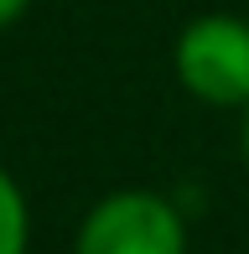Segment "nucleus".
Instances as JSON below:
<instances>
[{
    "label": "nucleus",
    "mask_w": 249,
    "mask_h": 254,
    "mask_svg": "<svg viewBox=\"0 0 249 254\" xmlns=\"http://www.w3.org/2000/svg\"><path fill=\"white\" fill-rule=\"evenodd\" d=\"M73 254H187V213L166 192L115 187L78 218Z\"/></svg>",
    "instance_id": "1"
},
{
    "label": "nucleus",
    "mask_w": 249,
    "mask_h": 254,
    "mask_svg": "<svg viewBox=\"0 0 249 254\" xmlns=\"http://www.w3.org/2000/svg\"><path fill=\"white\" fill-rule=\"evenodd\" d=\"M26 10H31V0H0V31H5V26H16Z\"/></svg>",
    "instance_id": "4"
},
{
    "label": "nucleus",
    "mask_w": 249,
    "mask_h": 254,
    "mask_svg": "<svg viewBox=\"0 0 249 254\" xmlns=\"http://www.w3.org/2000/svg\"><path fill=\"white\" fill-rule=\"evenodd\" d=\"M0 254H31V202L5 161H0Z\"/></svg>",
    "instance_id": "3"
},
{
    "label": "nucleus",
    "mask_w": 249,
    "mask_h": 254,
    "mask_svg": "<svg viewBox=\"0 0 249 254\" xmlns=\"http://www.w3.org/2000/svg\"><path fill=\"white\" fill-rule=\"evenodd\" d=\"M172 73L182 94L213 109H249V21L229 10L192 16L177 31Z\"/></svg>",
    "instance_id": "2"
},
{
    "label": "nucleus",
    "mask_w": 249,
    "mask_h": 254,
    "mask_svg": "<svg viewBox=\"0 0 249 254\" xmlns=\"http://www.w3.org/2000/svg\"><path fill=\"white\" fill-rule=\"evenodd\" d=\"M239 140H244V166H249V109H244V135Z\"/></svg>",
    "instance_id": "5"
}]
</instances>
